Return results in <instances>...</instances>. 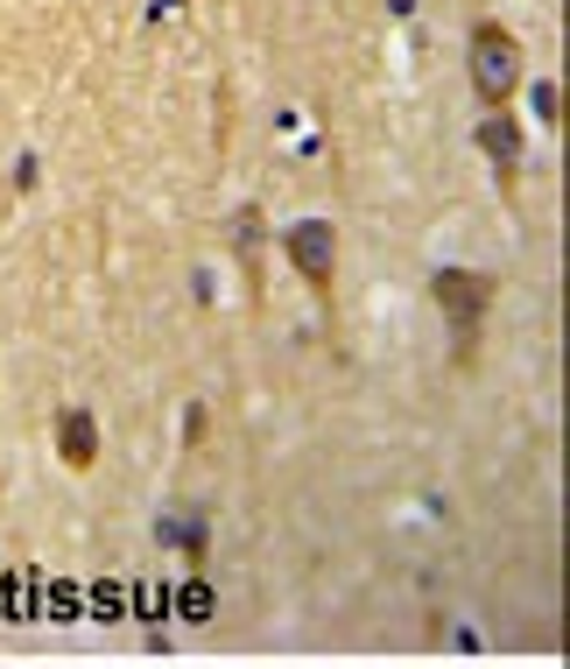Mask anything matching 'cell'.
<instances>
[{
    "instance_id": "obj_10",
    "label": "cell",
    "mask_w": 570,
    "mask_h": 669,
    "mask_svg": "<svg viewBox=\"0 0 570 669\" xmlns=\"http://www.w3.org/2000/svg\"><path fill=\"white\" fill-rule=\"evenodd\" d=\"M127 606L141 613V621H170V592H162V585H134Z\"/></svg>"
},
{
    "instance_id": "obj_3",
    "label": "cell",
    "mask_w": 570,
    "mask_h": 669,
    "mask_svg": "<svg viewBox=\"0 0 570 669\" xmlns=\"http://www.w3.org/2000/svg\"><path fill=\"white\" fill-rule=\"evenodd\" d=\"M282 254L296 261V275H304L310 296L324 304V296H331V275H339V226H324V219L289 226V233H282Z\"/></svg>"
},
{
    "instance_id": "obj_7",
    "label": "cell",
    "mask_w": 570,
    "mask_h": 669,
    "mask_svg": "<svg viewBox=\"0 0 570 669\" xmlns=\"http://www.w3.org/2000/svg\"><path fill=\"white\" fill-rule=\"evenodd\" d=\"M78 606H86V592L78 585H43V606H36V621H78Z\"/></svg>"
},
{
    "instance_id": "obj_5",
    "label": "cell",
    "mask_w": 570,
    "mask_h": 669,
    "mask_svg": "<svg viewBox=\"0 0 570 669\" xmlns=\"http://www.w3.org/2000/svg\"><path fill=\"white\" fill-rule=\"evenodd\" d=\"M57 451H64V465L71 473H92V458H99V423L86 409H64L57 416Z\"/></svg>"
},
{
    "instance_id": "obj_2",
    "label": "cell",
    "mask_w": 570,
    "mask_h": 669,
    "mask_svg": "<svg viewBox=\"0 0 570 669\" xmlns=\"http://www.w3.org/2000/svg\"><path fill=\"white\" fill-rule=\"evenodd\" d=\"M522 86V36L508 22H479L472 29V92L486 106H508Z\"/></svg>"
},
{
    "instance_id": "obj_11",
    "label": "cell",
    "mask_w": 570,
    "mask_h": 669,
    "mask_svg": "<svg viewBox=\"0 0 570 669\" xmlns=\"http://www.w3.org/2000/svg\"><path fill=\"white\" fill-rule=\"evenodd\" d=\"M92 621H127V592L121 585H92Z\"/></svg>"
},
{
    "instance_id": "obj_4",
    "label": "cell",
    "mask_w": 570,
    "mask_h": 669,
    "mask_svg": "<svg viewBox=\"0 0 570 669\" xmlns=\"http://www.w3.org/2000/svg\"><path fill=\"white\" fill-rule=\"evenodd\" d=\"M479 148L493 156V170H500V191H514V170H522V127H514V113H486L479 121Z\"/></svg>"
},
{
    "instance_id": "obj_12",
    "label": "cell",
    "mask_w": 570,
    "mask_h": 669,
    "mask_svg": "<svg viewBox=\"0 0 570 669\" xmlns=\"http://www.w3.org/2000/svg\"><path fill=\"white\" fill-rule=\"evenodd\" d=\"M535 113H543L549 127H563V92L557 86H535Z\"/></svg>"
},
{
    "instance_id": "obj_8",
    "label": "cell",
    "mask_w": 570,
    "mask_h": 669,
    "mask_svg": "<svg viewBox=\"0 0 570 669\" xmlns=\"http://www.w3.org/2000/svg\"><path fill=\"white\" fill-rule=\"evenodd\" d=\"M176 613H183V621H212V613H219V592H212L205 578H191V585L176 592Z\"/></svg>"
},
{
    "instance_id": "obj_6",
    "label": "cell",
    "mask_w": 570,
    "mask_h": 669,
    "mask_svg": "<svg viewBox=\"0 0 570 669\" xmlns=\"http://www.w3.org/2000/svg\"><path fill=\"white\" fill-rule=\"evenodd\" d=\"M156 535H162L170 549H183L191 564H205V514H162Z\"/></svg>"
},
{
    "instance_id": "obj_1",
    "label": "cell",
    "mask_w": 570,
    "mask_h": 669,
    "mask_svg": "<svg viewBox=\"0 0 570 669\" xmlns=\"http://www.w3.org/2000/svg\"><path fill=\"white\" fill-rule=\"evenodd\" d=\"M430 296H437L451 339H458V360H472V345H479V317H486V304H493V275H479V268H437Z\"/></svg>"
},
{
    "instance_id": "obj_13",
    "label": "cell",
    "mask_w": 570,
    "mask_h": 669,
    "mask_svg": "<svg viewBox=\"0 0 570 669\" xmlns=\"http://www.w3.org/2000/svg\"><path fill=\"white\" fill-rule=\"evenodd\" d=\"M183 444H191V451H197V444H205V401H197V409H191V416H183Z\"/></svg>"
},
{
    "instance_id": "obj_9",
    "label": "cell",
    "mask_w": 570,
    "mask_h": 669,
    "mask_svg": "<svg viewBox=\"0 0 570 669\" xmlns=\"http://www.w3.org/2000/svg\"><path fill=\"white\" fill-rule=\"evenodd\" d=\"M8 613L14 621H36V571H29V564L8 578Z\"/></svg>"
}]
</instances>
